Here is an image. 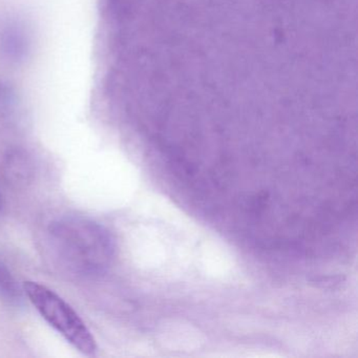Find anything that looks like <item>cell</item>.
I'll list each match as a JSON object with an SVG mask.
<instances>
[{"label":"cell","mask_w":358,"mask_h":358,"mask_svg":"<svg viewBox=\"0 0 358 358\" xmlns=\"http://www.w3.org/2000/svg\"><path fill=\"white\" fill-rule=\"evenodd\" d=\"M48 232L58 261L77 275H101L114 259L116 246L112 234L93 220L62 217L53 222Z\"/></svg>","instance_id":"6da1fadb"},{"label":"cell","mask_w":358,"mask_h":358,"mask_svg":"<svg viewBox=\"0 0 358 358\" xmlns=\"http://www.w3.org/2000/svg\"><path fill=\"white\" fill-rule=\"evenodd\" d=\"M24 291L45 322L75 349L85 355H95L97 343L93 334L80 316L62 297L35 282H24Z\"/></svg>","instance_id":"7a4b0ae2"},{"label":"cell","mask_w":358,"mask_h":358,"mask_svg":"<svg viewBox=\"0 0 358 358\" xmlns=\"http://www.w3.org/2000/svg\"><path fill=\"white\" fill-rule=\"evenodd\" d=\"M32 173V164L26 155L15 152L8 157L5 163V175L12 184H26L30 181Z\"/></svg>","instance_id":"3957f363"},{"label":"cell","mask_w":358,"mask_h":358,"mask_svg":"<svg viewBox=\"0 0 358 358\" xmlns=\"http://www.w3.org/2000/svg\"><path fill=\"white\" fill-rule=\"evenodd\" d=\"M0 299L10 305H20L22 291L7 266L0 261Z\"/></svg>","instance_id":"277c9868"},{"label":"cell","mask_w":358,"mask_h":358,"mask_svg":"<svg viewBox=\"0 0 358 358\" xmlns=\"http://www.w3.org/2000/svg\"><path fill=\"white\" fill-rule=\"evenodd\" d=\"M3 196H1V192H0V213H3Z\"/></svg>","instance_id":"5b68a950"}]
</instances>
